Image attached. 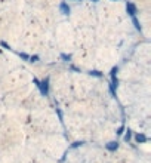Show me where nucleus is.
Masks as SVG:
<instances>
[{
  "label": "nucleus",
  "instance_id": "1",
  "mask_svg": "<svg viewBox=\"0 0 151 163\" xmlns=\"http://www.w3.org/2000/svg\"><path fill=\"white\" fill-rule=\"evenodd\" d=\"M126 11H127V13H129L130 16H135V15L138 13V9H136V6H135L133 3H130V2H127V3H126Z\"/></svg>",
  "mask_w": 151,
  "mask_h": 163
},
{
  "label": "nucleus",
  "instance_id": "2",
  "mask_svg": "<svg viewBox=\"0 0 151 163\" xmlns=\"http://www.w3.org/2000/svg\"><path fill=\"white\" fill-rule=\"evenodd\" d=\"M59 11H61V13H62V15H70V12H71L70 6L67 5L65 2H62V3L59 5Z\"/></svg>",
  "mask_w": 151,
  "mask_h": 163
},
{
  "label": "nucleus",
  "instance_id": "3",
  "mask_svg": "<svg viewBox=\"0 0 151 163\" xmlns=\"http://www.w3.org/2000/svg\"><path fill=\"white\" fill-rule=\"evenodd\" d=\"M135 141H136V142H147L148 138L145 136L144 133H136V135H135Z\"/></svg>",
  "mask_w": 151,
  "mask_h": 163
},
{
  "label": "nucleus",
  "instance_id": "4",
  "mask_svg": "<svg viewBox=\"0 0 151 163\" xmlns=\"http://www.w3.org/2000/svg\"><path fill=\"white\" fill-rule=\"evenodd\" d=\"M117 148H119V144L116 141H111V142L107 144V150H110V151H116Z\"/></svg>",
  "mask_w": 151,
  "mask_h": 163
},
{
  "label": "nucleus",
  "instance_id": "5",
  "mask_svg": "<svg viewBox=\"0 0 151 163\" xmlns=\"http://www.w3.org/2000/svg\"><path fill=\"white\" fill-rule=\"evenodd\" d=\"M89 74H91V76H93V77H102V73H101V71H96V70H92V71H89Z\"/></svg>",
  "mask_w": 151,
  "mask_h": 163
},
{
  "label": "nucleus",
  "instance_id": "6",
  "mask_svg": "<svg viewBox=\"0 0 151 163\" xmlns=\"http://www.w3.org/2000/svg\"><path fill=\"white\" fill-rule=\"evenodd\" d=\"M132 21H133V24H135V28L138 31H141V25H139V22H138V19H136V16H132Z\"/></svg>",
  "mask_w": 151,
  "mask_h": 163
},
{
  "label": "nucleus",
  "instance_id": "7",
  "mask_svg": "<svg viewBox=\"0 0 151 163\" xmlns=\"http://www.w3.org/2000/svg\"><path fill=\"white\" fill-rule=\"evenodd\" d=\"M130 138H132V131H130V129H127V133L126 135H125V141H130Z\"/></svg>",
  "mask_w": 151,
  "mask_h": 163
},
{
  "label": "nucleus",
  "instance_id": "8",
  "mask_svg": "<svg viewBox=\"0 0 151 163\" xmlns=\"http://www.w3.org/2000/svg\"><path fill=\"white\" fill-rule=\"evenodd\" d=\"M19 56H21V58H22V59H25V61H28V59H30V56H28V55H27V54H21V52H19Z\"/></svg>",
  "mask_w": 151,
  "mask_h": 163
},
{
  "label": "nucleus",
  "instance_id": "9",
  "mask_svg": "<svg viewBox=\"0 0 151 163\" xmlns=\"http://www.w3.org/2000/svg\"><path fill=\"white\" fill-rule=\"evenodd\" d=\"M61 58H62V59H65V61H70V59H71V55H65V54H62V55H61Z\"/></svg>",
  "mask_w": 151,
  "mask_h": 163
},
{
  "label": "nucleus",
  "instance_id": "10",
  "mask_svg": "<svg viewBox=\"0 0 151 163\" xmlns=\"http://www.w3.org/2000/svg\"><path fill=\"white\" fill-rule=\"evenodd\" d=\"M121 133H123V126L117 129V135H121Z\"/></svg>",
  "mask_w": 151,
  "mask_h": 163
},
{
  "label": "nucleus",
  "instance_id": "11",
  "mask_svg": "<svg viewBox=\"0 0 151 163\" xmlns=\"http://www.w3.org/2000/svg\"><path fill=\"white\" fill-rule=\"evenodd\" d=\"M92 2H98V0H92Z\"/></svg>",
  "mask_w": 151,
  "mask_h": 163
},
{
  "label": "nucleus",
  "instance_id": "12",
  "mask_svg": "<svg viewBox=\"0 0 151 163\" xmlns=\"http://www.w3.org/2000/svg\"><path fill=\"white\" fill-rule=\"evenodd\" d=\"M113 2H117V0H113Z\"/></svg>",
  "mask_w": 151,
  "mask_h": 163
}]
</instances>
